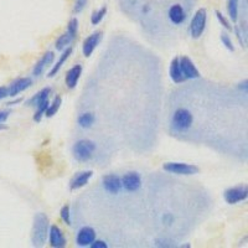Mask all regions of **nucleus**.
I'll return each mask as SVG.
<instances>
[{"label": "nucleus", "instance_id": "39448f33", "mask_svg": "<svg viewBox=\"0 0 248 248\" xmlns=\"http://www.w3.org/2000/svg\"><path fill=\"white\" fill-rule=\"evenodd\" d=\"M163 169L165 171L170 172V174L175 175H185V176H190V175L199 174L200 169L194 164L187 163H178V161H170V163H165L163 165Z\"/></svg>", "mask_w": 248, "mask_h": 248}, {"label": "nucleus", "instance_id": "4be33fe9", "mask_svg": "<svg viewBox=\"0 0 248 248\" xmlns=\"http://www.w3.org/2000/svg\"><path fill=\"white\" fill-rule=\"evenodd\" d=\"M72 41H74L72 36H71L67 31H66V32H63L62 35H60L59 39L56 40V43H55V47H56L57 51H62L63 48H66L67 46H70V44L72 43Z\"/></svg>", "mask_w": 248, "mask_h": 248}, {"label": "nucleus", "instance_id": "393cba45", "mask_svg": "<svg viewBox=\"0 0 248 248\" xmlns=\"http://www.w3.org/2000/svg\"><path fill=\"white\" fill-rule=\"evenodd\" d=\"M48 98L47 99H44V101L39 102L35 107H36V110H35V114H34V121L35 122H41V119H43V117L45 116V112L46 109H47V106H48Z\"/></svg>", "mask_w": 248, "mask_h": 248}, {"label": "nucleus", "instance_id": "a211bd4d", "mask_svg": "<svg viewBox=\"0 0 248 248\" xmlns=\"http://www.w3.org/2000/svg\"><path fill=\"white\" fill-rule=\"evenodd\" d=\"M62 51H63V52H62V54L60 55V57H59V60H57V62H56V63H55L54 66H52V68H51L50 72H48V75H47L48 78H52V77H55L57 74H59L60 70H61V68H62V66L65 65V62L67 61L68 59H70V56H71V55H72V52H74V48L71 47V46H67V47L63 48V50H62Z\"/></svg>", "mask_w": 248, "mask_h": 248}, {"label": "nucleus", "instance_id": "1a4fd4ad", "mask_svg": "<svg viewBox=\"0 0 248 248\" xmlns=\"http://www.w3.org/2000/svg\"><path fill=\"white\" fill-rule=\"evenodd\" d=\"M48 243L52 248H63L67 245V240H66L65 234L62 232L57 225H51L48 229L47 233Z\"/></svg>", "mask_w": 248, "mask_h": 248}, {"label": "nucleus", "instance_id": "f3484780", "mask_svg": "<svg viewBox=\"0 0 248 248\" xmlns=\"http://www.w3.org/2000/svg\"><path fill=\"white\" fill-rule=\"evenodd\" d=\"M82 71H83V67H82L79 63H77V65H75L74 67H71L70 70L67 71V74H66L65 77V82L67 88L74 90V88L76 87L77 83H78L79 77H81L82 75Z\"/></svg>", "mask_w": 248, "mask_h": 248}, {"label": "nucleus", "instance_id": "6e6552de", "mask_svg": "<svg viewBox=\"0 0 248 248\" xmlns=\"http://www.w3.org/2000/svg\"><path fill=\"white\" fill-rule=\"evenodd\" d=\"M102 37H103V32L101 30H97L94 32L87 36L82 44V52H83V56L90 57L91 55L94 52V50L97 48V46L101 43Z\"/></svg>", "mask_w": 248, "mask_h": 248}, {"label": "nucleus", "instance_id": "20e7f679", "mask_svg": "<svg viewBox=\"0 0 248 248\" xmlns=\"http://www.w3.org/2000/svg\"><path fill=\"white\" fill-rule=\"evenodd\" d=\"M206 23H207V12L205 8H200L199 10H196L190 21L189 29L192 39H200L202 36L206 29Z\"/></svg>", "mask_w": 248, "mask_h": 248}, {"label": "nucleus", "instance_id": "c756f323", "mask_svg": "<svg viewBox=\"0 0 248 248\" xmlns=\"http://www.w3.org/2000/svg\"><path fill=\"white\" fill-rule=\"evenodd\" d=\"M215 14H216V17H217V20H218V23H220L221 25H222L223 28L226 29V30H227V31L232 30L231 23H230L229 19H227V17H226L225 15H223L222 13L220 12V10H216V12H215Z\"/></svg>", "mask_w": 248, "mask_h": 248}, {"label": "nucleus", "instance_id": "cd10ccee", "mask_svg": "<svg viewBox=\"0 0 248 248\" xmlns=\"http://www.w3.org/2000/svg\"><path fill=\"white\" fill-rule=\"evenodd\" d=\"M60 216H61V220L66 223L67 226L72 225V220H71V210L70 206L65 205L61 207V211H60Z\"/></svg>", "mask_w": 248, "mask_h": 248}, {"label": "nucleus", "instance_id": "aec40b11", "mask_svg": "<svg viewBox=\"0 0 248 248\" xmlns=\"http://www.w3.org/2000/svg\"><path fill=\"white\" fill-rule=\"evenodd\" d=\"M96 122V116L92 112H86L79 114L77 118V124L83 129H90L93 127V124Z\"/></svg>", "mask_w": 248, "mask_h": 248}, {"label": "nucleus", "instance_id": "c9c22d12", "mask_svg": "<svg viewBox=\"0 0 248 248\" xmlns=\"http://www.w3.org/2000/svg\"><path fill=\"white\" fill-rule=\"evenodd\" d=\"M163 222L167 223V225H171L174 222V216L171 214H165L163 216Z\"/></svg>", "mask_w": 248, "mask_h": 248}, {"label": "nucleus", "instance_id": "ddd939ff", "mask_svg": "<svg viewBox=\"0 0 248 248\" xmlns=\"http://www.w3.org/2000/svg\"><path fill=\"white\" fill-rule=\"evenodd\" d=\"M32 86V78L31 77H20L13 81L8 87V96L9 97H16L19 93L24 92L25 90L30 88Z\"/></svg>", "mask_w": 248, "mask_h": 248}, {"label": "nucleus", "instance_id": "f257e3e1", "mask_svg": "<svg viewBox=\"0 0 248 248\" xmlns=\"http://www.w3.org/2000/svg\"><path fill=\"white\" fill-rule=\"evenodd\" d=\"M50 221L47 215L44 212H37L34 217L32 223V232H31V242L34 247H43L47 240Z\"/></svg>", "mask_w": 248, "mask_h": 248}, {"label": "nucleus", "instance_id": "2eb2a0df", "mask_svg": "<svg viewBox=\"0 0 248 248\" xmlns=\"http://www.w3.org/2000/svg\"><path fill=\"white\" fill-rule=\"evenodd\" d=\"M55 60V54L52 51H46L45 54L41 56V59L35 63L34 68H32V76L39 77L44 74L46 67H48L50 65H52V62Z\"/></svg>", "mask_w": 248, "mask_h": 248}, {"label": "nucleus", "instance_id": "423d86ee", "mask_svg": "<svg viewBox=\"0 0 248 248\" xmlns=\"http://www.w3.org/2000/svg\"><path fill=\"white\" fill-rule=\"evenodd\" d=\"M248 198V187L247 185L232 186L225 190L223 192V199L229 205H236V203L243 202Z\"/></svg>", "mask_w": 248, "mask_h": 248}, {"label": "nucleus", "instance_id": "f03ea898", "mask_svg": "<svg viewBox=\"0 0 248 248\" xmlns=\"http://www.w3.org/2000/svg\"><path fill=\"white\" fill-rule=\"evenodd\" d=\"M194 116L187 108H178L171 119V127L176 133H186L192 127Z\"/></svg>", "mask_w": 248, "mask_h": 248}, {"label": "nucleus", "instance_id": "c85d7f7f", "mask_svg": "<svg viewBox=\"0 0 248 248\" xmlns=\"http://www.w3.org/2000/svg\"><path fill=\"white\" fill-rule=\"evenodd\" d=\"M220 40H221V43H222V45L225 46L227 50L231 51V52H234L233 41H232V39L230 37V35L227 34V32H222V34L220 35Z\"/></svg>", "mask_w": 248, "mask_h": 248}, {"label": "nucleus", "instance_id": "dca6fc26", "mask_svg": "<svg viewBox=\"0 0 248 248\" xmlns=\"http://www.w3.org/2000/svg\"><path fill=\"white\" fill-rule=\"evenodd\" d=\"M168 16H169V20L174 25H181L186 19L185 9L183 8L181 4H174L169 8Z\"/></svg>", "mask_w": 248, "mask_h": 248}, {"label": "nucleus", "instance_id": "f8f14e48", "mask_svg": "<svg viewBox=\"0 0 248 248\" xmlns=\"http://www.w3.org/2000/svg\"><path fill=\"white\" fill-rule=\"evenodd\" d=\"M96 240V231L91 226H83L76 234V245L78 247H88Z\"/></svg>", "mask_w": 248, "mask_h": 248}, {"label": "nucleus", "instance_id": "e433bc0d", "mask_svg": "<svg viewBox=\"0 0 248 248\" xmlns=\"http://www.w3.org/2000/svg\"><path fill=\"white\" fill-rule=\"evenodd\" d=\"M8 96V87L5 86H0V101L4 98H6Z\"/></svg>", "mask_w": 248, "mask_h": 248}, {"label": "nucleus", "instance_id": "72a5a7b5", "mask_svg": "<svg viewBox=\"0 0 248 248\" xmlns=\"http://www.w3.org/2000/svg\"><path fill=\"white\" fill-rule=\"evenodd\" d=\"M168 243H171V241L167 240V238H158V240H155V245L158 246V247H171Z\"/></svg>", "mask_w": 248, "mask_h": 248}, {"label": "nucleus", "instance_id": "9b49d317", "mask_svg": "<svg viewBox=\"0 0 248 248\" xmlns=\"http://www.w3.org/2000/svg\"><path fill=\"white\" fill-rule=\"evenodd\" d=\"M179 63H180L181 72H183L184 77H185L186 79L200 78V71H199L198 67L195 66V63L191 61V59H189L187 56L179 57Z\"/></svg>", "mask_w": 248, "mask_h": 248}, {"label": "nucleus", "instance_id": "7ed1b4c3", "mask_svg": "<svg viewBox=\"0 0 248 248\" xmlns=\"http://www.w3.org/2000/svg\"><path fill=\"white\" fill-rule=\"evenodd\" d=\"M96 143L90 139H81V140L76 141L72 148V153L77 161L81 163H87L92 159L93 154L96 152Z\"/></svg>", "mask_w": 248, "mask_h": 248}, {"label": "nucleus", "instance_id": "bb28decb", "mask_svg": "<svg viewBox=\"0 0 248 248\" xmlns=\"http://www.w3.org/2000/svg\"><path fill=\"white\" fill-rule=\"evenodd\" d=\"M78 20L76 19V17H72V19L70 20V21H68V24H67V32L68 34L71 35V36H72V39H76V36H77V34H78Z\"/></svg>", "mask_w": 248, "mask_h": 248}, {"label": "nucleus", "instance_id": "412c9836", "mask_svg": "<svg viewBox=\"0 0 248 248\" xmlns=\"http://www.w3.org/2000/svg\"><path fill=\"white\" fill-rule=\"evenodd\" d=\"M50 94H51V87L43 88V90L39 91V92H37L35 96L31 97V98L26 102V105L35 107V106H36L39 102L44 101V99H47L48 97H50Z\"/></svg>", "mask_w": 248, "mask_h": 248}, {"label": "nucleus", "instance_id": "2f4dec72", "mask_svg": "<svg viewBox=\"0 0 248 248\" xmlns=\"http://www.w3.org/2000/svg\"><path fill=\"white\" fill-rule=\"evenodd\" d=\"M232 30H234V34H236V37L238 40L240 45L242 47H246V37L243 35V31L240 29V26H234V28H232Z\"/></svg>", "mask_w": 248, "mask_h": 248}, {"label": "nucleus", "instance_id": "b1692460", "mask_svg": "<svg viewBox=\"0 0 248 248\" xmlns=\"http://www.w3.org/2000/svg\"><path fill=\"white\" fill-rule=\"evenodd\" d=\"M238 4L240 0H227V13L233 23H237L238 20Z\"/></svg>", "mask_w": 248, "mask_h": 248}, {"label": "nucleus", "instance_id": "f704fd0d", "mask_svg": "<svg viewBox=\"0 0 248 248\" xmlns=\"http://www.w3.org/2000/svg\"><path fill=\"white\" fill-rule=\"evenodd\" d=\"M10 113H12V110H0V124L5 123L8 121Z\"/></svg>", "mask_w": 248, "mask_h": 248}, {"label": "nucleus", "instance_id": "9d476101", "mask_svg": "<svg viewBox=\"0 0 248 248\" xmlns=\"http://www.w3.org/2000/svg\"><path fill=\"white\" fill-rule=\"evenodd\" d=\"M103 189L110 195H117L122 191V179L117 174H107L102 178Z\"/></svg>", "mask_w": 248, "mask_h": 248}, {"label": "nucleus", "instance_id": "4468645a", "mask_svg": "<svg viewBox=\"0 0 248 248\" xmlns=\"http://www.w3.org/2000/svg\"><path fill=\"white\" fill-rule=\"evenodd\" d=\"M92 176H93L92 170H83V171L77 172V174H75L74 178L70 180L68 187H70L71 191H76V190L82 189V187H85V186L90 183Z\"/></svg>", "mask_w": 248, "mask_h": 248}, {"label": "nucleus", "instance_id": "0eeeda50", "mask_svg": "<svg viewBox=\"0 0 248 248\" xmlns=\"http://www.w3.org/2000/svg\"><path fill=\"white\" fill-rule=\"evenodd\" d=\"M122 187L128 192H137L141 187V176L137 171H128L122 176Z\"/></svg>", "mask_w": 248, "mask_h": 248}, {"label": "nucleus", "instance_id": "6ab92c4d", "mask_svg": "<svg viewBox=\"0 0 248 248\" xmlns=\"http://www.w3.org/2000/svg\"><path fill=\"white\" fill-rule=\"evenodd\" d=\"M169 75L170 78H171V81L174 82V83H183V82L186 81L183 72H181L180 63H179V57H175L171 61V63H170Z\"/></svg>", "mask_w": 248, "mask_h": 248}, {"label": "nucleus", "instance_id": "4c0bfd02", "mask_svg": "<svg viewBox=\"0 0 248 248\" xmlns=\"http://www.w3.org/2000/svg\"><path fill=\"white\" fill-rule=\"evenodd\" d=\"M247 88H248V81L247 79H245L243 82H241L240 85H238V90L242 91V92L247 93Z\"/></svg>", "mask_w": 248, "mask_h": 248}, {"label": "nucleus", "instance_id": "473e14b6", "mask_svg": "<svg viewBox=\"0 0 248 248\" xmlns=\"http://www.w3.org/2000/svg\"><path fill=\"white\" fill-rule=\"evenodd\" d=\"M90 247L91 248H107L108 245L105 242V241L97 240V238H96V240H94L92 243H91Z\"/></svg>", "mask_w": 248, "mask_h": 248}, {"label": "nucleus", "instance_id": "58836bf2", "mask_svg": "<svg viewBox=\"0 0 248 248\" xmlns=\"http://www.w3.org/2000/svg\"><path fill=\"white\" fill-rule=\"evenodd\" d=\"M23 101L21 98H17V99H14V101H10L8 102V106H14V105H17V103H20V102Z\"/></svg>", "mask_w": 248, "mask_h": 248}, {"label": "nucleus", "instance_id": "7c9ffc66", "mask_svg": "<svg viewBox=\"0 0 248 248\" xmlns=\"http://www.w3.org/2000/svg\"><path fill=\"white\" fill-rule=\"evenodd\" d=\"M88 0H75L74 4V14H79L85 10V8L87 6Z\"/></svg>", "mask_w": 248, "mask_h": 248}, {"label": "nucleus", "instance_id": "a878e982", "mask_svg": "<svg viewBox=\"0 0 248 248\" xmlns=\"http://www.w3.org/2000/svg\"><path fill=\"white\" fill-rule=\"evenodd\" d=\"M107 5H103L98 10L93 12L92 15H91V24L92 25H98V24H101L102 20L105 19V16L107 15Z\"/></svg>", "mask_w": 248, "mask_h": 248}, {"label": "nucleus", "instance_id": "5701e85b", "mask_svg": "<svg viewBox=\"0 0 248 248\" xmlns=\"http://www.w3.org/2000/svg\"><path fill=\"white\" fill-rule=\"evenodd\" d=\"M62 105V98L60 96H56L54 98V101L51 102V103H48L47 106V109H46L45 112V116L47 117V118H51V117H54L55 114H56L57 112H59L60 107H61Z\"/></svg>", "mask_w": 248, "mask_h": 248}]
</instances>
